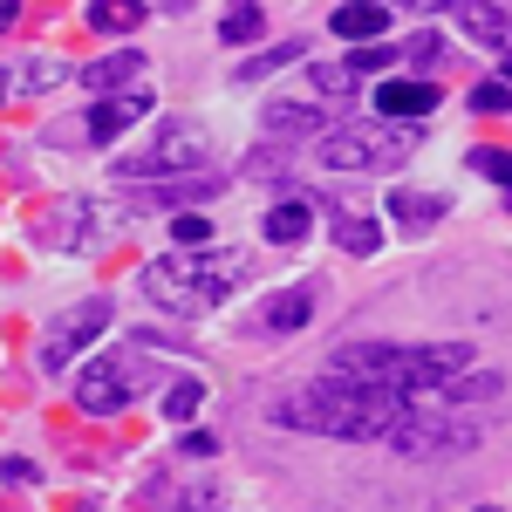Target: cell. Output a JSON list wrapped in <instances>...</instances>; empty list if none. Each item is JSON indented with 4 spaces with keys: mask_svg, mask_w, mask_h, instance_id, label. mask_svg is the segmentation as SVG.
I'll list each match as a JSON object with an SVG mask.
<instances>
[{
    "mask_svg": "<svg viewBox=\"0 0 512 512\" xmlns=\"http://www.w3.org/2000/svg\"><path fill=\"white\" fill-rule=\"evenodd\" d=\"M403 410V390H383V383H355V376H335L321 369L308 390L280 396L274 424L287 431H315V437H342V444H362V437H383L390 417Z\"/></svg>",
    "mask_w": 512,
    "mask_h": 512,
    "instance_id": "obj_1",
    "label": "cell"
},
{
    "mask_svg": "<svg viewBox=\"0 0 512 512\" xmlns=\"http://www.w3.org/2000/svg\"><path fill=\"white\" fill-rule=\"evenodd\" d=\"M253 274V253H233V246H178V253H164L151 260L137 287H144V301H158L171 315H198V308H212L219 294H233L239 280Z\"/></svg>",
    "mask_w": 512,
    "mask_h": 512,
    "instance_id": "obj_2",
    "label": "cell"
},
{
    "mask_svg": "<svg viewBox=\"0 0 512 512\" xmlns=\"http://www.w3.org/2000/svg\"><path fill=\"white\" fill-rule=\"evenodd\" d=\"M335 376H355V383H383V390H437L444 376H465L472 369V349L465 342H424V349H396V342H349V349L328 355Z\"/></svg>",
    "mask_w": 512,
    "mask_h": 512,
    "instance_id": "obj_3",
    "label": "cell"
},
{
    "mask_svg": "<svg viewBox=\"0 0 512 512\" xmlns=\"http://www.w3.org/2000/svg\"><path fill=\"white\" fill-rule=\"evenodd\" d=\"M383 437L403 458H458V451H472L485 437V417L472 403H451L444 390H417V396H403V410L390 417Z\"/></svg>",
    "mask_w": 512,
    "mask_h": 512,
    "instance_id": "obj_4",
    "label": "cell"
},
{
    "mask_svg": "<svg viewBox=\"0 0 512 512\" xmlns=\"http://www.w3.org/2000/svg\"><path fill=\"white\" fill-rule=\"evenodd\" d=\"M151 383H158V362L144 355V342L110 349L76 376V410L82 417H117L123 403H137V390H151Z\"/></svg>",
    "mask_w": 512,
    "mask_h": 512,
    "instance_id": "obj_5",
    "label": "cell"
},
{
    "mask_svg": "<svg viewBox=\"0 0 512 512\" xmlns=\"http://www.w3.org/2000/svg\"><path fill=\"white\" fill-rule=\"evenodd\" d=\"M410 151H417V130H403L396 117L349 123V130H328L315 144V158L328 164V171H396Z\"/></svg>",
    "mask_w": 512,
    "mask_h": 512,
    "instance_id": "obj_6",
    "label": "cell"
},
{
    "mask_svg": "<svg viewBox=\"0 0 512 512\" xmlns=\"http://www.w3.org/2000/svg\"><path fill=\"white\" fill-rule=\"evenodd\" d=\"M198 158H205V130L198 123H164L137 158H117V178H171V171H192Z\"/></svg>",
    "mask_w": 512,
    "mask_h": 512,
    "instance_id": "obj_7",
    "label": "cell"
},
{
    "mask_svg": "<svg viewBox=\"0 0 512 512\" xmlns=\"http://www.w3.org/2000/svg\"><path fill=\"white\" fill-rule=\"evenodd\" d=\"M110 328V301L103 294H89V301H76L69 315H55L48 321V335H41V369H69L96 335Z\"/></svg>",
    "mask_w": 512,
    "mask_h": 512,
    "instance_id": "obj_8",
    "label": "cell"
},
{
    "mask_svg": "<svg viewBox=\"0 0 512 512\" xmlns=\"http://www.w3.org/2000/svg\"><path fill=\"white\" fill-rule=\"evenodd\" d=\"M151 103H158V96H151V82H137V89H110V103H96L89 123H82V130H89V144H110L117 130L144 123V117H151Z\"/></svg>",
    "mask_w": 512,
    "mask_h": 512,
    "instance_id": "obj_9",
    "label": "cell"
},
{
    "mask_svg": "<svg viewBox=\"0 0 512 512\" xmlns=\"http://www.w3.org/2000/svg\"><path fill=\"white\" fill-rule=\"evenodd\" d=\"M308 321H315V280H308V287L267 294L260 315H253V328H260V335H294V328H308Z\"/></svg>",
    "mask_w": 512,
    "mask_h": 512,
    "instance_id": "obj_10",
    "label": "cell"
},
{
    "mask_svg": "<svg viewBox=\"0 0 512 512\" xmlns=\"http://www.w3.org/2000/svg\"><path fill=\"white\" fill-rule=\"evenodd\" d=\"M437 110V82H410V76H390V82H376V117H431Z\"/></svg>",
    "mask_w": 512,
    "mask_h": 512,
    "instance_id": "obj_11",
    "label": "cell"
},
{
    "mask_svg": "<svg viewBox=\"0 0 512 512\" xmlns=\"http://www.w3.org/2000/svg\"><path fill=\"white\" fill-rule=\"evenodd\" d=\"M328 28H335V35H349V41H383V28H390V7H383V0H342Z\"/></svg>",
    "mask_w": 512,
    "mask_h": 512,
    "instance_id": "obj_12",
    "label": "cell"
},
{
    "mask_svg": "<svg viewBox=\"0 0 512 512\" xmlns=\"http://www.w3.org/2000/svg\"><path fill=\"white\" fill-rule=\"evenodd\" d=\"M137 76H151L137 48H123V55H103V62H89V69H82V82H89L96 96H110V89H137Z\"/></svg>",
    "mask_w": 512,
    "mask_h": 512,
    "instance_id": "obj_13",
    "label": "cell"
},
{
    "mask_svg": "<svg viewBox=\"0 0 512 512\" xmlns=\"http://www.w3.org/2000/svg\"><path fill=\"white\" fill-rule=\"evenodd\" d=\"M451 14H458V28L478 35L485 48H506V7H499V0H451Z\"/></svg>",
    "mask_w": 512,
    "mask_h": 512,
    "instance_id": "obj_14",
    "label": "cell"
},
{
    "mask_svg": "<svg viewBox=\"0 0 512 512\" xmlns=\"http://www.w3.org/2000/svg\"><path fill=\"white\" fill-rule=\"evenodd\" d=\"M328 226H335V246H349V253H376L383 246V226L369 212H355V205H328Z\"/></svg>",
    "mask_w": 512,
    "mask_h": 512,
    "instance_id": "obj_15",
    "label": "cell"
},
{
    "mask_svg": "<svg viewBox=\"0 0 512 512\" xmlns=\"http://www.w3.org/2000/svg\"><path fill=\"white\" fill-rule=\"evenodd\" d=\"M89 205L82 198H69V205H55L48 219H41V239H55V246H89Z\"/></svg>",
    "mask_w": 512,
    "mask_h": 512,
    "instance_id": "obj_16",
    "label": "cell"
},
{
    "mask_svg": "<svg viewBox=\"0 0 512 512\" xmlns=\"http://www.w3.org/2000/svg\"><path fill=\"white\" fill-rule=\"evenodd\" d=\"M151 14V0H89V28L96 35H130Z\"/></svg>",
    "mask_w": 512,
    "mask_h": 512,
    "instance_id": "obj_17",
    "label": "cell"
},
{
    "mask_svg": "<svg viewBox=\"0 0 512 512\" xmlns=\"http://www.w3.org/2000/svg\"><path fill=\"white\" fill-rule=\"evenodd\" d=\"M390 212L410 226V233H424V226H437V219L451 212V198H437V192H390Z\"/></svg>",
    "mask_w": 512,
    "mask_h": 512,
    "instance_id": "obj_18",
    "label": "cell"
},
{
    "mask_svg": "<svg viewBox=\"0 0 512 512\" xmlns=\"http://www.w3.org/2000/svg\"><path fill=\"white\" fill-rule=\"evenodd\" d=\"M267 130L274 137H308V130H328V123H321L315 103H267Z\"/></svg>",
    "mask_w": 512,
    "mask_h": 512,
    "instance_id": "obj_19",
    "label": "cell"
},
{
    "mask_svg": "<svg viewBox=\"0 0 512 512\" xmlns=\"http://www.w3.org/2000/svg\"><path fill=\"white\" fill-rule=\"evenodd\" d=\"M219 35L226 41H260L267 35V7H260V0H233L226 21H219Z\"/></svg>",
    "mask_w": 512,
    "mask_h": 512,
    "instance_id": "obj_20",
    "label": "cell"
},
{
    "mask_svg": "<svg viewBox=\"0 0 512 512\" xmlns=\"http://www.w3.org/2000/svg\"><path fill=\"white\" fill-rule=\"evenodd\" d=\"M260 233L274 239V246H294V239H308V205H294V198H287V205H274Z\"/></svg>",
    "mask_w": 512,
    "mask_h": 512,
    "instance_id": "obj_21",
    "label": "cell"
},
{
    "mask_svg": "<svg viewBox=\"0 0 512 512\" xmlns=\"http://www.w3.org/2000/svg\"><path fill=\"white\" fill-rule=\"evenodd\" d=\"M301 55H308L301 41H280V48H260V55H253V62L239 69V82H253V76H274V69H287V62H301Z\"/></svg>",
    "mask_w": 512,
    "mask_h": 512,
    "instance_id": "obj_22",
    "label": "cell"
},
{
    "mask_svg": "<svg viewBox=\"0 0 512 512\" xmlns=\"http://www.w3.org/2000/svg\"><path fill=\"white\" fill-rule=\"evenodd\" d=\"M308 89H315V96H349L355 76L342 69V62H315V69H308Z\"/></svg>",
    "mask_w": 512,
    "mask_h": 512,
    "instance_id": "obj_23",
    "label": "cell"
},
{
    "mask_svg": "<svg viewBox=\"0 0 512 512\" xmlns=\"http://www.w3.org/2000/svg\"><path fill=\"white\" fill-rule=\"evenodd\" d=\"M198 403H205V383H171V396H164V410H171L178 424H192Z\"/></svg>",
    "mask_w": 512,
    "mask_h": 512,
    "instance_id": "obj_24",
    "label": "cell"
},
{
    "mask_svg": "<svg viewBox=\"0 0 512 512\" xmlns=\"http://www.w3.org/2000/svg\"><path fill=\"white\" fill-rule=\"evenodd\" d=\"M48 82H62V62H55V55H28V69H21V89L35 96V89H48Z\"/></svg>",
    "mask_w": 512,
    "mask_h": 512,
    "instance_id": "obj_25",
    "label": "cell"
},
{
    "mask_svg": "<svg viewBox=\"0 0 512 512\" xmlns=\"http://www.w3.org/2000/svg\"><path fill=\"white\" fill-rule=\"evenodd\" d=\"M383 62H390V48H383V41H369V48L355 41V55H349V62H342V69H349V76H376Z\"/></svg>",
    "mask_w": 512,
    "mask_h": 512,
    "instance_id": "obj_26",
    "label": "cell"
},
{
    "mask_svg": "<svg viewBox=\"0 0 512 512\" xmlns=\"http://www.w3.org/2000/svg\"><path fill=\"white\" fill-rule=\"evenodd\" d=\"M171 239H178V246H205V239H212V219H198V212H178V219H171Z\"/></svg>",
    "mask_w": 512,
    "mask_h": 512,
    "instance_id": "obj_27",
    "label": "cell"
},
{
    "mask_svg": "<svg viewBox=\"0 0 512 512\" xmlns=\"http://www.w3.org/2000/svg\"><path fill=\"white\" fill-rule=\"evenodd\" d=\"M472 110H478V117H499V110H506V82H499V76L478 82V89H472Z\"/></svg>",
    "mask_w": 512,
    "mask_h": 512,
    "instance_id": "obj_28",
    "label": "cell"
},
{
    "mask_svg": "<svg viewBox=\"0 0 512 512\" xmlns=\"http://www.w3.org/2000/svg\"><path fill=\"white\" fill-rule=\"evenodd\" d=\"M212 192H219V178H198V185L185 178V185H164V192H144V198H212Z\"/></svg>",
    "mask_w": 512,
    "mask_h": 512,
    "instance_id": "obj_29",
    "label": "cell"
},
{
    "mask_svg": "<svg viewBox=\"0 0 512 512\" xmlns=\"http://www.w3.org/2000/svg\"><path fill=\"white\" fill-rule=\"evenodd\" d=\"M410 62H417V69H437V62H444V41H437V35H417V41H410Z\"/></svg>",
    "mask_w": 512,
    "mask_h": 512,
    "instance_id": "obj_30",
    "label": "cell"
},
{
    "mask_svg": "<svg viewBox=\"0 0 512 512\" xmlns=\"http://www.w3.org/2000/svg\"><path fill=\"white\" fill-rule=\"evenodd\" d=\"M478 171H485V178H492V185H506V178H512V164H506V151H478Z\"/></svg>",
    "mask_w": 512,
    "mask_h": 512,
    "instance_id": "obj_31",
    "label": "cell"
},
{
    "mask_svg": "<svg viewBox=\"0 0 512 512\" xmlns=\"http://www.w3.org/2000/svg\"><path fill=\"white\" fill-rule=\"evenodd\" d=\"M178 458H192V465H198V458H212V437H205V431H185V437H178Z\"/></svg>",
    "mask_w": 512,
    "mask_h": 512,
    "instance_id": "obj_32",
    "label": "cell"
},
{
    "mask_svg": "<svg viewBox=\"0 0 512 512\" xmlns=\"http://www.w3.org/2000/svg\"><path fill=\"white\" fill-rule=\"evenodd\" d=\"M14 21H21V7H14V0H0V35H7Z\"/></svg>",
    "mask_w": 512,
    "mask_h": 512,
    "instance_id": "obj_33",
    "label": "cell"
},
{
    "mask_svg": "<svg viewBox=\"0 0 512 512\" xmlns=\"http://www.w3.org/2000/svg\"><path fill=\"white\" fill-rule=\"evenodd\" d=\"M0 103H7V69H0Z\"/></svg>",
    "mask_w": 512,
    "mask_h": 512,
    "instance_id": "obj_34",
    "label": "cell"
}]
</instances>
